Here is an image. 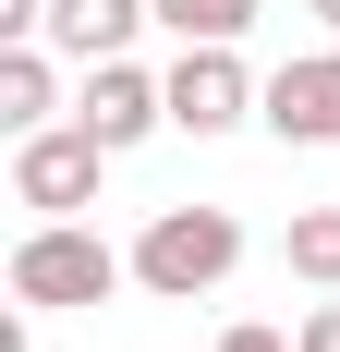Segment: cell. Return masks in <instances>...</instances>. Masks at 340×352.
Listing matches in <instances>:
<instances>
[{"mask_svg":"<svg viewBox=\"0 0 340 352\" xmlns=\"http://www.w3.org/2000/svg\"><path fill=\"white\" fill-rule=\"evenodd\" d=\"M122 280H134V255H122V243H98L85 219H36L25 243H12V304H36V316L109 304Z\"/></svg>","mask_w":340,"mask_h":352,"instance_id":"6da1fadb","label":"cell"},{"mask_svg":"<svg viewBox=\"0 0 340 352\" xmlns=\"http://www.w3.org/2000/svg\"><path fill=\"white\" fill-rule=\"evenodd\" d=\"M231 267H243V219L231 207H158L134 231V292H158V304H195Z\"/></svg>","mask_w":340,"mask_h":352,"instance_id":"7a4b0ae2","label":"cell"},{"mask_svg":"<svg viewBox=\"0 0 340 352\" xmlns=\"http://www.w3.org/2000/svg\"><path fill=\"white\" fill-rule=\"evenodd\" d=\"M255 98H268V85L231 61V36H195V49L170 61V134H195V146L231 134V122H255Z\"/></svg>","mask_w":340,"mask_h":352,"instance_id":"3957f363","label":"cell"},{"mask_svg":"<svg viewBox=\"0 0 340 352\" xmlns=\"http://www.w3.org/2000/svg\"><path fill=\"white\" fill-rule=\"evenodd\" d=\"M98 158L109 146L85 134V122H36V134H12V195H25L36 219H73L98 195Z\"/></svg>","mask_w":340,"mask_h":352,"instance_id":"277c9868","label":"cell"},{"mask_svg":"<svg viewBox=\"0 0 340 352\" xmlns=\"http://www.w3.org/2000/svg\"><path fill=\"white\" fill-rule=\"evenodd\" d=\"M73 122L122 158V146H146L170 122V73H134V61H85V98H73Z\"/></svg>","mask_w":340,"mask_h":352,"instance_id":"5b68a950","label":"cell"},{"mask_svg":"<svg viewBox=\"0 0 340 352\" xmlns=\"http://www.w3.org/2000/svg\"><path fill=\"white\" fill-rule=\"evenodd\" d=\"M279 146H340V49H304V61L268 73V98H255Z\"/></svg>","mask_w":340,"mask_h":352,"instance_id":"8992f818","label":"cell"},{"mask_svg":"<svg viewBox=\"0 0 340 352\" xmlns=\"http://www.w3.org/2000/svg\"><path fill=\"white\" fill-rule=\"evenodd\" d=\"M134 25H158V0H49V49L61 61H122Z\"/></svg>","mask_w":340,"mask_h":352,"instance_id":"52a82bcc","label":"cell"},{"mask_svg":"<svg viewBox=\"0 0 340 352\" xmlns=\"http://www.w3.org/2000/svg\"><path fill=\"white\" fill-rule=\"evenodd\" d=\"M49 109H61V61H49V36H0V122L36 134Z\"/></svg>","mask_w":340,"mask_h":352,"instance_id":"ba28073f","label":"cell"},{"mask_svg":"<svg viewBox=\"0 0 340 352\" xmlns=\"http://www.w3.org/2000/svg\"><path fill=\"white\" fill-rule=\"evenodd\" d=\"M279 255H292V280H316V292H340V207H304Z\"/></svg>","mask_w":340,"mask_h":352,"instance_id":"9c48e42d","label":"cell"},{"mask_svg":"<svg viewBox=\"0 0 340 352\" xmlns=\"http://www.w3.org/2000/svg\"><path fill=\"white\" fill-rule=\"evenodd\" d=\"M158 25L182 36V49H195V36H231V49H243V25H255V0H158Z\"/></svg>","mask_w":340,"mask_h":352,"instance_id":"30bf717a","label":"cell"},{"mask_svg":"<svg viewBox=\"0 0 340 352\" xmlns=\"http://www.w3.org/2000/svg\"><path fill=\"white\" fill-rule=\"evenodd\" d=\"M292 352H340V304H316V316L292 328Z\"/></svg>","mask_w":340,"mask_h":352,"instance_id":"8fae6325","label":"cell"},{"mask_svg":"<svg viewBox=\"0 0 340 352\" xmlns=\"http://www.w3.org/2000/svg\"><path fill=\"white\" fill-rule=\"evenodd\" d=\"M0 36H49V0H0Z\"/></svg>","mask_w":340,"mask_h":352,"instance_id":"7c38bea8","label":"cell"},{"mask_svg":"<svg viewBox=\"0 0 340 352\" xmlns=\"http://www.w3.org/2000/svg\"><path fill=\"white\" fill-rule=\"evenodd\" d=\"M219 352H292V340H279V328H231Z\"/></svg>","mask_w":340,"mask_h":352,"instance_id":"4fadbf2b","label":"cell"},{"mask_svg":"<svg viewBox=\"0 0 340 352\" xmlns=\"http://www.w3.org/2000/svg\"><path fill=\"white\" fill-rule=\"evenodd\" d=\"M316 25H340V0H316Z\"/></svg>","mask_w":340,"mask_h":352,"instance_id":"5bb4252c","label":"cell"}]
</instances>
